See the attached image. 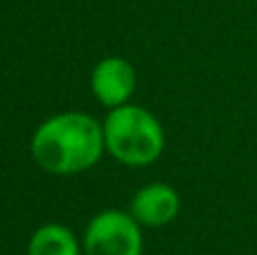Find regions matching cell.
I'll list each match as a JSON object with an SVG mask.
<instances>
[{
    "instance_id": "cell-3",
    "label": "cell",
    "mask_w": 257,
    "mask_h": 255,
    "mask_svg": "<svg viewBox=\"0 0 257 255\" xmlns=\"http://www.w3.org/2000/svg\"><path fill=\"white\" fill-rule=\"evenodd\" d=\"M84 248L86 255H142L140 224L126 212L104 210L90 219Z\"/></svg>"
},
{
    "instance_id": "cell-2",
    "label": "cell",
    "mask_w": 257,
    "mask_h": 255,
    "mask_svg": "<svg viewBox=\"0 0 257 255\" xmlns=\"http://www.w3.org/2000/svg\"><path fill=\"white\" fill-rule=\"evenodd\" d=\"M104 143L113 158L131 167L151 165L165 149V131L147 108L122 104L104 122Z\"/></svg>"
},
{
    "instance_id": "cell-6",
    "label": "cell",
    "mask_w": 257,
    "mask_h": 255,
    "mask_svg": "<svg viewBox=\"0 0 257 255\" xmlns=\"http://www.w3.org/2000/svg\"><path fill=\"white\" fill-rule=\"evenodd\" d=\"M27 255H79V246L70 228L61 224H45L32 235Z\"/></svg>"
},
{
    "instance_id": "cell-1",
    "label": "cell",
    "mask_w": 257,
    "mask_h": 255,
    "mask_svg": "<svg viewBox=\"0 0 257 255\" xmlns=\"http://www.w3.org/2000/svg\"><path fill=\"white\" fill-rule=\"evenodd\" d=\"M106 143L104 126L79 111H66L48 117L32 134L30 152L43 172L57 176L81 174L97 165Z\"/></svg>"
},
{
    "instance_id": "cell-5",
    "label": "cell",
    "mask_w": 257,
    "mask_h": 255,
    "mask_svg": "<svg viewBox=\"0 0 257 255\" xmlns=\"http://www.w3.org/2000/svg\"><path fill=\"white\" fill-rule=\"evenodd\" d=\"M181 212V197L167 183H149L136 192L131 201V215L140 226L160 228L172 224Z\"/></svg>"
},
{
    "instance_id": "cell-4",
    "label": "cell",
    "mask_w": 257,
    "mask_h": 255,
    "mask_svg": "<svg viewBox=\"0 0 257 255\" xmlns=\"http://www.w3.org/2000/svg\"><path fill=\"white\" fill-rule=\"evenodd\" d=\"M136 84V70L122 57H104L93 68V75H90V88H93L95 99L108 108L128 104Z\"/></svg>"
}]
</instances>
